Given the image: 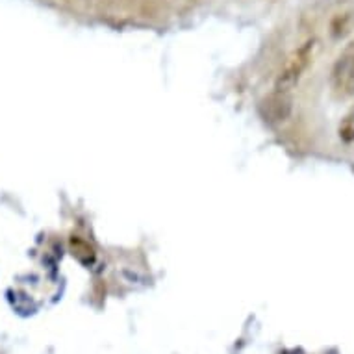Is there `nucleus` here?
<instances>
[{"instance_id": "obj_4", "label": "nucleus", "mask_w": 354, "mask_h": 354, "mask_svg": "<svg viewBox=\"0 0 354 354\" xmlns=\"http://www.w3.org/2000/svg\"><path fill=\"white\" fill-rule=\"evenodd\" d=\"M353 24H354L353 12H347V13H343V15L334 17V21H332L330 24L332 37H334V39H342V37H345V35L351 32V28H353Z\"/></svg>"}, {"instance_id": "obj_5", "label": "nucleus", "mask_w": 354, "mask_h": 354, "mask_svg": "<svg viewBox=\"0 0 354 354\" xmlns=\"http://www.w3.org/2000/svg\"><path fill=\"white\" fill-rule=\"evenodd\" d=\"M337 136H339V140H342L343 143H347V145L354 143V106L345 113V117H343L342 122H339V127H337Z\"/></svg>"}, {"instance_id": "obj_2", "label": "nucleus", "mask_w": 354, "mask_h": 354, "mask_svg": "<svg viewBox=\"0 0 354 354\" xmlns=\"http://www.w3.org/2000/svg\"><path fill=\"white\" fill-rule=\"evenodd\" d=\"M332 84L345 97L354 95V43H351L332 69Z\"/></svg>"}, {"instance_id": "obj_1", "label": "nucleus", "mask_w": 354, "mask_h": 354, "mask_svg": "<svg viewBox=\"0 0 354 354\" xmlns=\"http://www.w3.org/2000/svg\"><path fill=\"white\" fill-rule=\"evenodd\" d=\"M315 48H317V41L308 39L306 43H302L301 47L297 48L295 53L291 54L286 65L280 71V75L277 76L274 82V91H284L290 93L291 89L301 82L302 75L306 73V69L314 59Z\"/></svg>"}, {"instance_id": "obj_3", "label": "nucleus", "mask_w": 354, "mask_h": 354, "mask_svg": "<svg viewBox=\"0 0 354 354\" xmlns=\"http://www.w3.org/2000/svg\"><path fill=\"white\" fill-rule=\"evenodd\" d=\"M291 110H293V99L290 93L284 91H273L260 104L261 115L268 122H284L291 115Z\"/></svg>"}]
</instances>
